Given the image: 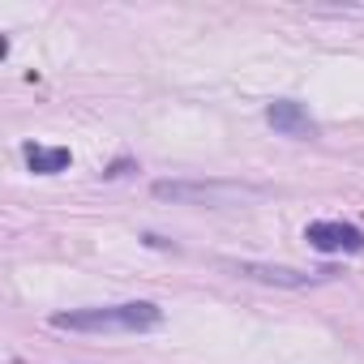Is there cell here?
Returning a JSON list of instances; mask_svg holds the SVG:
<instances>
[{
  "instance_id": "3",
  "label": "cell",
  "mask_w": 364,
  "mask_h": 364,
  "mask_svg": "<svg viewBox=\"0 0 364 364\" xmlns=\"http://www.w3.org/2000/svg\"><path fill=\"white\" fill-rule=\"evenodd\" d=\"M228 270L253 283H274V287H317L334 274V270H291V266H270V262H228Z\"/></svg>"
},
{
  "instance_id": "1",
  "label": "cell",
  "mask_w": 364,
  "mask_h": 364,
  "mask_svg": "<svg viewBox=\"0 0 364 364\" xmlns=\"http://www.w3.org/2000/svg\"><path fill=\"white\" fill-rule=\"evenodd\" d=\"M56 330H77V334H146L163 326V309L150 300H124V304H103V309H69L52 317Z\"/></svg>"
},
{
  "instance_id": "4",
  "label": "cell",
  "mask_w": 364,
  "mask_h": 364,
  "mask_svg": "<svg viewBox=\"0 0 364 364\" xmlns=\"http://www.w3.org/2000/svg\"><path fill=\"white\" fill-rule=\"evenodd\" d=\"M304 240H309L317 253H360V249H364V232L351 228V223H338V219L309 223V228H304Z\"/></svg>"
},
{
  "instance_id": "6",
  "label": "cell",
  "mask_w": 364,
  "mask_h": 364,
  "mask_svg": "<svg viewBox=\"0 0 364 364\" xmlns=\"http://www.w3.org/2000/svg\"><path fill=\"white\" fill-rule=\"evenodd\" d=\"M26 163L39 176H56V171L69 167V150L65 146H26Z\"/></svg>"
},
{
  "instance_id": "2",
  "label": "cell",
  "mask_w": 364,
  "mask_h": 364,
  "mask_svg": "<svg viewBox=\"0 0 364 364\" xmlns=\"http://www.w3.org/2000/svg\"><path fill=\"white\" fill-rule=\"evenodd\" d=\"M154 198L163 202H189V206H240L262 198L257 185H236V180H159Z\"/></svg>"
},
{
  "instance_id": "5",
  "label": "cell",
  "mask_w": 364,
  "mask_h": 364,
  "mask_svg": "<svg viewBox=\"0 0 364 364\" xmlns=\"http://www.w3.org/2000/svg\"><path fill=\"white\" fill-rule=\"evenodd\" d=\"M266 124L283 137H317V120L296 103V99H274L266 107Z\"/></svg>"
}]
</instances>
